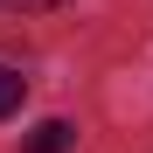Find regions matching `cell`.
Returning <instances> with one entry per match:
<instances>
[{
  "label": "cell",
  "mask_w": 153,
  "mask_h": 153,
  "mask_svg": "<svg viewBox=\"0 0 153 153\" xmlns=\"http://www.w3.org/2000/svg\"><path fill=\"white\" fill-rule=\"evenodd\" d=\"M70 146H76V132H70L63 118H42L35 132H28V153H70Z\"/></svg>",
  "instance_id": "6da1fadb"
},
{
  "label": "cell",
  "mask_w": 153,
  "mask_h": 153,
  "mask_svg": "<svg viewBox=\"0 0 153 153\" xmlns=\"http://www.w3.org/2000/svg\"><path fill=\"white\" fill-rule=\"evenodd\" d=\"M21 97H28V76L0 63V118H14V111H21Z\"/></svg>",
  "instance_id": "7a4b0ae2"
},
{
  "label": "cell",
  "mask_w": 153,
  "mask_h": 153,
  "mask_svg": "<svg viewBox=\"0 0 153 153\" xmlns=\"http://www.w3.org/2000/svg\"><path fill=\"white\" fill-rule=\"evenodd\" d=\"M14 7H56V0H14Z\"/></svg>",
  "instance_id": "3957f363"
}]
</instances>
